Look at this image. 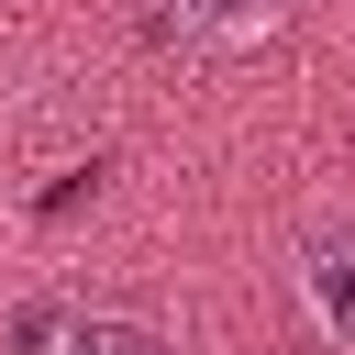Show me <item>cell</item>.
<instances>
[{"mask_svg":"<svg viewBox=\"0 0 355 355\" xmlns=\"http://www.w3.org/2000/svg\"><path fill=\"white\" fill-rule=\"evenodd\" d=\"M67 355H166V344H155L144 322H78V333H67Z\"/></svg>","mask_w":355,"mask_h":355,"instance_id":"cell-2","label":"cell"},{"mask_svg":"<svg viewBox=\"0 0 355 355\" xmlns=\"http://www.w3.org/2000/svg\"><path fill=\"white\" fill-rule=\"evenodd\" d=\"M311 300H322L333 344H355V222H333V233L311 244Z\"/></svg>","mask_w":355,"mask_h":355,"instance_id":"cell-1","label":"cell"},{"mask_svg":"<svg viewBox=\"0 0 355 355\" xmlns=\"http://www.w3.org/2000/svg\"><path fill=\"white\" fill-rule=\"evenodd\" d=\"M200 22H244V11H266V0H189Z\"/></svg>","mask_w":355,"mask_h":355,"instance_id":"cell-3","label":"cell"}]
</instances>
